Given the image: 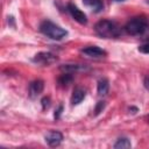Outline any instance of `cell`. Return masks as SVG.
<instances>
[{
	"mask_svg": "<svg viewBox=\"0 0 149 149\" xmlns=\"http://www.w3.org/2000/svg\"><path fill=\"white\" fill-rule=\"evenodd\" d=\"M95 33L104 38H116L121 34V29L116 22L111 20H100L94 26Z\"/></svg>",
	"mask_w": 149,
	"mask_h": 149,
	"instance_id": "1",
	"label": "cell"
},
{
	"mask_svg": "<svg viewBox=\"0 0 149 149\" xmlns=\"http://www.w3.org/2000/svg\"><path fill=\"white\" fill-rule=\"evenodd\" d=\"M125 30L132 36H142L149 31V21L144 16H135L126 23Z\"/></svg>",
	"mask_w": 149,
	"mask_h": 149,
	"instance_id": "2",
	"label": "cell"
},
{
	"mask_svg": "<svg viewBox=\"0 0 149 149\" xmlns=\"http://www.w3.org/2000/svg\"><path fill=\"white\" fill-rule=\"evenodd\" d=\"M40 30L47 37H49L51 40H56V41H59L68 35V31L65 29H63L62 27H59L58 24H56L49 20H45L40 24Z\"/></svg>",
	"mask_w": 149,
	"mask_h": 149,
	"instance_id": "3",
	"label": "cell"
},
{
	"mask_svg": "<svg viewBox=\"0 0 149 149\" xmlns=\"http://www.w3.org/2000/svg\"><path fill=\"white\" fill-rule=\"evenodd\" d=\"M68 10L70 13V15L73 17L74 21H77L78 23L80 24H86L87 22V17H86V14L80 10L76 5L73 3H68Z\"/></svg>",
	"mask_w": 149,
	"mask_h": 149,
	"instance_id": "4",
	"label": "cell"
},
{
	"mask_svg": "<svg viewBox=\"0 0 149 149\" xmlns=\"http://www.w3.org/2000/svg\"><path fill=\"white\" fill-rule=\"evenodd\" d=\"M33 61L35 63H37V64L50 65V64H52V63H55L57 61V57L55 55H52L51 52H38V54L35 55Z\"/></svg>",
	"mask_w": 149,
	"mask_h": 149,
	"instance_id": "5",
	"label": "cell"
},
{
	"mask_svg": "<svg viewBox=\"0 0 149 149\" xmlns=\"http://www.w3.org/2000/svg\"><path fill=\"white\" fill-rule=\"evenodd\" d=\"M81 54L87 56V57H92V58H100V57H105L107 55V52L104 49H101L99 47H95V45L84 48L81 50Z\"/></svg>",
	"mask_w": 149,
	"mask_h": 149,
	"instance_id": "6",
	"label": "cell"
},
{
	"mask_svg": "<svg viewBox=\"0 0 149 149\" xmlns=\"http://www.w3.org/2000/svg\"><path fill=\"white\" fill-rule=\"evenodd\" d=\"M44 140L50 147H57L61 144V142L63 140V134L57 130H51V132L47 133V135L44 136Z\"/></svg>",
	"mask_w": 149,
	"mask_h": 149,
	"instance_id": "7",
	"label": "cell"
},
{
	"mask_svg": "<svg viewBox=\"0 0 149 149\" xmlns=\"http://www.w3.org/2000/svg\"><path fill=\"white\" fill-rule=\"evenodd\" d=\"M44 88V83L41 79L34 80L29 84V97L30 98H36L37 95H40L42 93Z\"/></svg>",
	"mask_w": 149,
	"mask_h": 149,
	"instance_id": "8",
	"label": "cell"
},
{
	"mask_svg": "<svg viewBox=\"0 0 149 149\" xmlns=\"http://www.w3.org/2000/svg\"><path fill=\"white\" fill-rule=\"evenodd\" d=\"M85 95H86V91H85L83 87H76V88L73 90L72 95H71V104H72V105H78V104H80V102L84 100Z\"/></svg>",
	"mask_w": 149,
	"mask_h": 149,
	"instance_id": "9",
	"label": "cell"
},
{
	"mask_svg": "<svg viewBox=\"0 0 149 149\" xmlns=\"http://www.w3.org/2000/svg\"><path fill=\"white\" fill-rule=\"evenodd\" d=\"M83 3L95 13H99L104 9L102 0H83Z\"/></svg>",
	"mask_w": 149,
	"mask_h": 149,
	"instance_id": "10",
	"label": "cell"
},
{
	"mask_svg": "<svg viewBox=\"0 0 149 149\" xmlns=\"http://www.w3.org/2000/svg\"><path fill=\"white\" fill-rule=\"evenodd\" d=\"M59 69L62 71H64V72H68V73H74V72H79V71L86 70V66L79 65V64H64Z\"/></svg>",
	"mask_w": 149,
	"mask_h": 149,
	"instance_id": "11",
	"label": "cell"
},
{
	"mask_svg": "<svg viewBox=\"0 0 149 149\" xmlns=\"http://www.w3.org/2000/svg\"><path fill=\"white\" fill-rule=\"evenodd\" d=\"M108 87H109V84H108V80L106 78L99 79V81H98V94L99 95H106L107 92H108Z\"/></svg>",
	"mask_w": 149,
	"mask_h": 149,
	"instance_id": "12",
	"label": "cell"
},
{
	"mask_svg": "<svg viewBox=\"0 0 149 149\" xmlns=\"http://www.w3.org/2000/svg\"><path fill=\"white\" fill-rule=\"evenodd\" d=\"M72 80H73L72 74L65 72V73H63V74L58 78V84H59L61 86H64V87H65V86H69V85L72 83Z\"/></svg>",
	"mask_w": 149,
	"mask_h": 149,
	"instance_id": "13",
	"label": "cell"
},
{
	"mask_svg": "<svg viewBox=\"0 0 149 149\" xmlns=\"http://www.w3.org/2000/svg\"><path fill=\"white\" fill-rule=\"evenodd\" d=\"M115 149H126V148H130L132 143L127 137H120L113 146Z\"/></svg>",
	"mask_w": 149,
	"mask_h": 149,
	"instance_id": "14",
	"label": "cell"
},
{
	"mask_svg": "<svg viewBox=\"0 0 149 149\" xmlns=\"http://www.w3.org/2000/svg\"><path fill=\"white\" fill-rule=\"evenodd\" d=\"M139 51L142 54H149V42H146V43L139 45Z\"/></svg>",
	"mask_w": 149,
	"mask_h": 149,
	"instance_id": "15",
	"label": "cell"
},
{
	"mask_svg": "<svg viewBox=\"0 0 149 149\" xmlns=\"http://www.w3.org/2000/svg\"><path fill=\"white\" fill-rule=\"evenodd\" d=\"M41 104H42V108L43 109H47L50 107V98L49 97H43L42 100H41Z\"/></svg>",
	"mask_w": 149,
	"mask_h": 149,
	"instance_id": "16",
	"label": "cell"
},
{
	"mask_svg": "<svg viewBox=\"0 0 149 149\" xmlns=\"http://www.w3.org/2000/svg\"><path fill=\"white\" fill-rule=\"evenodd\" d=\"M104 108H105V101H98V104H97V106H95V109H94L95 115H98L100 112H102Z\"/></svg>",
	"mask_w": 149,
	"mask_h": 149,
	"instance_id": "17",
	"label": "cell"
},
{
	"mask_svg": "<svg viewBox=\"0 0 149 149\" xmlns=\"http://www.w3.org/2000/svg\"><path fill=\"white\" fill-rule=\"evenodd\" d=\"M62 111H63V106H59V107H58V109L55 112V115H54V116H55V119H58V118H59V115H61Z\"/></svg>",
	"mask_w": 149,
	"mask_h": 149,
	"instance_id": "18",
	"label": "cell"
},
{
	"mask_svg": "<svg viewBox=\"0 0 149 149\" xmlns=\"http://www.w3.org/2000/svg\"><path fill=\"white\" fill-rule=\"evenodd\" d=\"M143 84H144V87H146L147 90H149V76H147V77L144 78Z\"/></svg>",
	"mask_w": 149,
	"mask_h": 149,
	"instance_id": "19",
	"label": "cell"
},
{
	"mask_svg": "<svg viewBox=\"0 0 149 149\" xmlns=\"http://www.w3.org/2000/svg\"><path fill=\"white\" fill-rule=\"evenodd\" d=\"M114 1H116V2H120V1H125V0H114Z\"/></svg>",
	"mask_w": 149,
	"mask_h": 149,
	"instance_id": "20",
	"label": "cell"
},
{
	"mask_svg": "<svg viewBox=\"0 0 149 149\" xmlns=\"http://www.w3.org/2000/svg\"><path fill=\"white\" fill-rule=\"evenodd\" d=\"M148 122H149V115H148Z\"/></svg>",
	"mask_w": 149,
	"mask_h": 149,
	"instance_id": "21",
	"label": "cell"
},
{
	"mask_svg": "<svg viewBox=\"0 0 149 149\" xmlns=\"http://www.w3.org/2000/svg\"><path fill=\"white\" fill-rule=\"evenodd\" d=\"M148 3H149V0H148Z\"/></svg>",
	"mask_w": 149,
	"mask_h": 149,
	"instance_id": "22",
	"label": "cell"
}]
</instances>
